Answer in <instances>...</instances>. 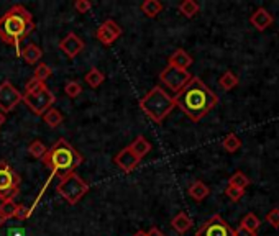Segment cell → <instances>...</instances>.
I'll use <instances>...</instances> for the list:
<instances>
[{"label": "cell", "instance_id": "obj_36", "mask_svg": "<svg viewBox=\"0 0 279 236\" xmlns=\"http://www.w3.org/2000/svg\"><path fill=\"white\" fill-rule=\"evenodd\" d=\"M7 236H27V230L22 226H12L9 228Z\"/></svg>", "mask_w": 279, "mask_h": 236}, {"label": "cell", "instance_id": "obj_1", "mask_svg": "<svg viewBox=\"0 0 279 236\" xmlns=\"http://www.w3.org/2000/svg\"><path fill=\"white\" fill-rule=\"evenodd\" d=\"M174 102L176 107L197 123L218 104V97L199 78H192L182 90L176 94Z\"/></svg>", "mask_w": 279, "mask_h": 236}, {"label": "cell", "instance_id": "obj_42", "mask_svg": "<svg viewBox=\"0 0 279 236\" xmlns=\"http://www.w3.org/2000/svg\"><path fill=\"white\" fill-rule=\"evenodd\" d=\"M4 223H5V220H4V218H2V215H0V228H2V225H4Z\"/></svg>", "mask_w": 279, "mask_h": 236}, {"label": "cell", "instance_id": "obj_34", "mask_svg": "<svg viewBox=\"0 0 279 236\" xmlns=\"http://www.w3.org/2000/svg\"><path fill=\"white\" fill-rule=\"evenodd\" d=\"M266 222H268L272 228H279V208H272L269 214L266 215Z\"/></svg>", "mask_w": 279, "mask_h": 236}, {"label": "cell", "instance_id": "obj_15", "mask_svg": "<svg viewBox=\"0 0 279 236\" xmlns=\"http://www.w3.org/2000/svg\"><path fill=\"white\" fill-rule=\"evenodd\" d=\"M192 62H194L192 56L189 54L187 51H184L181 48L176 50L173 54L169 56V59H168V66H173V68L182 69V70H187L189 68L192 66Z\"/></svg>", "mask_w": 279, "mask_h": 236}, {"label": "cell", "instance_id": "obj_7", "mask_svg": "<svg viewBox=\"0 0 279 236\" xmlns=\"http://www.w3.org/2000/svg\"><path fill=\"white\" fill-rule=\"evenodd\" d=\"M22 102H25V105L35 115H45L46 112L55 105L56 96H55V92H51L50 88L45 86L41 90L35 92V94H25Z\"/></svg>", "mask_w": 279, "mask_h": 236}, {"label": "cell", "instance_id": "obj_11", "mask_svg": "<svg viewBox=\"0 0 279 236\" xmlns=\"http://www.w3.org/2000/svg\"><path fill=\"white\" fill-rule=\"evenodd\" d=\"M122 33H123L122 28L117 25L115 20H107V22H104L102 25H100V26L97 28L96 38H97L102 44L110 46V44L115 43L117 38L122 36Z\"/></svg>", "mask_w": 279, "mask_h": 236}, {"label": "cell", "instance_id": "obj_9", "mask_svg": "<svg viewBox=\"0 0 279 236\" xmlns=\"http://www.w3.org/2000/svg\"><path fill=\"white\" fill-rule=\"evenodd\" d=\"M22 92L15 86H12L10 80H4L0 84V112L2 114H10L15 107L22 102Z\"/></svg>", "mask_w": 279, "mask_h": 236}, {"label": "cell", "instance_id": "obj_8", "mask_svg": "<svg viewBox=\"0 0 279 236\" xmlns=\"http://www.w3.org/2000/svg\"><path fill=\"white\" fill-rule=\"evenodd\" d=\"M159 79H161V82L166 87H169L171 90L177 94L189 84V80L192 79V76L189 74V70H182V69H177L173 66H166L161 72H159Z\"/></svg>", "mask_w": 279, "mask_h": 236}, {"label": "cell", "instance_id": "obj_23", "mask_svg": "<svg viewBox=\"0 0 279 236\" xmlns=\"http://www.w3.org/2000/svg\"><path fill=\"white\" fill-rule=\"evenodd\" d=\"M199 10H200V7L195 0H184V2L179 4V12L184 16H187V18L195 16L199 14Z\"/></svg>", "mask_w": 279, "mask_h": 236}, {"label": "cell", "instance_id": "obj_24", "mask_svg": "<svg viewBox=\"0 0 279 236\" xmlns=\"http://www.w3.org/2000/svg\"><path fill=\"white\" fill-rule=\"evenodd\" d=\"M222 146H223V150L225 151H228V152H236L241 148V141L240 138L236 136L235 133H228L227 136H225L222 140Z\"/></svg>", "mask_w": 279, "mask_h": 236}, {"label": "cell", "instance_id": "obj_18", "mask_svg": "<svg viewBox=\"0 0 279 236\" xmlns=\"http://www.w3.org/2000/svg\"><path fill=\"white\" fill-rule=\"evenodd\" d=\"M130 150H132L135 154L141 159L151 151V143L143 136V134H140V136H136V140L130 144Z\"/></svg>", "mask_w": 279, "mask_h": 236}, {"label": "cell", "instance_id": "obj_25", "mask_svg": "<svg viewBox=\"0 0 279 236\" xmlns=\"http://www.w3.org/2000/svg\"><path fill=\"white\" fill-rule=\"evenodd\" d=\"M17 208H19V205L15 204V200H4L2 204H0V215H2L4 220H9V218H14L17 215Z\"/></svg>", "mask_w": 279, "mask_h": 236}, {"label": "cell", "instance_id": "obj_17", "mask_svg": "<svg viewBox=\"0 0 279 236\" xmlns=\"http://www.w3.org/2000/svg\"><path fill=\"white\" fill-rule=\"evenodd\" d=\"M20 56L25 59L28 64H37L40 59L43 58V51H41L37 44L30 43V44H27L25 48L20 51Z\"/></svg>", "mask_w": 279, "mask_h": 236}, {"label": "cell", "instance_id": "obj_19", "mask_svg": "<svg viewBox=\"0 0 279 236\" xmlns=\"http://www.w3.org/2000/svg\"><path fill=\"white\" fill-rule=\"evenodd\" d=\"M209 194H210V188L207 187L202 180H195L191 184V187H189V196L194 200H197V202L204 200L205 197H209Z\"/></svg>", "mask_w": 279, "mask_h": 236}, {"label": "cell", "instance_id": "obj_26", "mask_svg": "<svg viewBox=\"0 0 279 236\" xmlns=\"http://www.w3.org/2000/svg\"><path fill=\"white\" fill-rule=\"evenodd\" d=\"M218 86H220L223 90H231V88H235L238 86V78H236L231 70H227V72L218 79Z\"/></svg>", "mask_w": 279, "mask_h": 236}, {"label": "cell", "instance_id": "obj_4", "mask_svg": "<svg viewBox=\"0 0 279 236\" xmlns=\"http://www.w3.org/2000/svg\"><path fill=\"white\" fill-rule=\"evenodd\" d=\"M140 108L154 123H161L171 112L176 108L174 97H171L163 87L154 86L146 96L140 100Z\"/></svg>", "mask_w": 279, "mask_h": 236}, {"label": "cell", "instance_id": "obj_12", "mask_svg": "<svg viewBox=\"0 0 279 236\" xmlns=\"http://www.w3.org/2000/svg\"><path fill=\"white\" fill-rule=\"evenodd\" d=\"M84 48H86V43L73 32L68 33L66 36L59 41V50H61L69 59L77 58L82 51H84Z\"/></svg>", "mask_w": 279, "mask_h": 236}, {"label": "cell", "instance_id": "obj_28", "mask_svg": "<svg viewBox=\"0 0 279 236\" xmlns=\"http://www.w3.org/2000/svg\"><path fill=\"white\" fill-rule=\"evenodd\" d=\"M46 151H48V148H46V144L43 143V141H40V140L32 141V143H30V146H28V152L33 158H37V159L43 158L46 154Z\"/></svg>", "mask_w": 279, "mask_h": 236}, {"label": "cell", "instance_id": "obj_3", "mask_svg": "<svg viewBox=\"0 0 279 236\" xmlns=\"http://www.w3.org/2000/svg\"><path fill=\"white\" fill-rule=\"evenodd\" d=\"M41 161L51 170L53 176H66L69 172H76V169L84 161V156L68 140L59 138L55 144L48 148Z\"/></svg>", "mask_w": 279, "mask_h": 236}, {"label": "cell", "instance_id": "obj_16", "mask_svg": "<svg viewBox=\"0 0 279 236\" xmlns=\"http://www.w3.org/2000/svg\"><path fill=\"white\" fill-rule=\"evenodd\" d=\"M192 218L189 216L186 212H179V214H177L173 220H171V226H173L177 233H181V234H184L186 232H189V230L192 228Z\"/></svg>", "mask_w": 279, "mask_h": 236}, {"label": "cell", "instance_id": "obj_38", "mask_svg": "<svg viewBox=\"0 0 279 236\" xmlns=\"http://www.w3.org/2000/svg\"><path fill=\"white\" fill-rule=\"evenodd\" d=\"M233 236H256V233H253L243 226H238L236 230H233Z\"/></svg>", "mask_w": 279, "mask_h": 236}, {"label": "cell", "instance_id": "obj_37", "mask_svg": "<svg viewBox=\"0 0 279 236\" xmlns=\"http://www.w3.org/2000/svg\"><path fill=\"white\" fill-rule=\"evenodd\" d=\"M19 220H25V218L30 216V210L27 208L25 205H19V208H17V215H15Z\"/></svg>", "mask_w": 279, "mask_h": 236}, {"label": "cell", "instance_id": "obj_2", "mask_svg": "<svg viewBox=\"0 0 279 236\" xmlns=\"http://www.w3.org/2000/svg\"><path fill=\"white\" fill-rule=\"evenodd\" d=\"M35 30L32 14L23 5H14L0 16V40L20 54V43Z\"/></svg>", "mask_w": 279, "mask_h": 236}, {"label": "cell", "instance_id": "obj_29", "mask_svg": "<svg viewBox=\"0 0 279 236\" xmlns=\"http://www.w3.org/2000/svg\"><path fill=\"white\" fill-rule=\"evenodd\" d=\"M228 186L238 187V188H243V190H245V188L250 186V179H248L243 172H240V170H236V172L228 179Z\"/></svg>", "mask_w": 279, "mask_h": 236}, {"label": "cell", "instance_id": "obj_14", "mask_svg": "<svg viewBox=\"0 0 279 236\" xmlns=\"http://www.w3.org/2000/svg\"><path fill=\"white\" fill-rule=\"evenodd\" d=\"M250 22H251V25L258 30V32H264L266 28H269L272 25L274 18H272V15L264 7H259L258 10H254V14L251 15Z\"/></svg>", "mask_w": 279, "mask_h": 236}, {"label": "cell", "instance_id": "obj_41", "mask_svg": "<svg viewBox=\"0 0 279 236\" xmlns=\"http://www.w3.org/2000/svg\"><path fill=\"white\" fill-rule=\"evenodd\" d=\"M133 236H146V232H141V230H140V232H136Z\"/></svg>", "mask_w": 279, "mask_h": 236}, {"label": "cell", "instance_id": "obj_31", "mask_svg": "<svg viewBox=\"0 0 279 236\" xmlns=\"http://www.w3.org/2000/svg\"><path fill=\"white\" fill-rule=\"evenodd\" d=\"M64 92H66V96L71 98H76L81 96L82 92V86L79 84L77 80H69L66 86H64Z\"/></svg>", "mask_w": 279, "mask_h": 236}, {"label": "cell", "instance_id": "obj_5", "mask_svg": "<svg viewBox=\"0 0 279 236\" xmlns=\"http://www.w3.org/2000/svg\"><path fill=\"white\" fill-rule=\"evenodd\" d=\"M56 190L69 205H76L89 192V184L77 172H69L61 176Z\"/></svg>", "mask_w": 279, "mask_h": 236}, {"label": "cell", "instance_id": "obj_35", "mask_svg": "<svg viewBox=\"0 0 279 236\" xmlns=\"http://www.w3.org/2000/svg\"><path fill=\"white\" fill-rule=\"evenodd\" d=\"M74 8L79 12V14H87V12L92 8V4L89 2V0H76Z\"/></svg>", "mask_w": 279, "mask_h": 236}, {"label": "cell", "instance_id": "obj_33", "mask_svg": "<svg viewBox=\"0 0 279 236\" xmlns=\"http://www.w3.org/2000/svg\"><path fill=\"white\" fill-rule=\"evenodd\" d=\"M43 87H45V82H41L38 79L32 78V79H28L27 86H25V94H35V92L41 90Z\"/></svg>", "mask_w": 279, "mask_h": 236}, {"label": "cell", "instance_id": "obj_30", "mask_svg": "<svg viewBox=\"0 0 279 236\" xmlns=\"http://www.w3.org/2000/svg\"><path fill=\"white\" fill-rule=\"evenodd\" d=\"M51 72H53V70H51V68L48 66V64H46V62H41V64H38L37 68H35L33 78L38 79V80H41V82H45V80L51 76Z\"/></svg>", "mask_w": 279, "mask_h": 236}, {"label": "cell", "instance_id": "obj_6", "mask_svg": "<svg viewBox=\"0 0 279 236\" xmlns=\"http://www.w3.org/2000/svg\"><path fill=\"white\" fill-rule=\"evenodd\" d=\"M22 179L7 161H0V200H12L20 190Z\"/></svg>", "mask_w": 279, "mask_h": 236}, {"label": "cell", "instance_id": "obj_40", "mask_svg": "<svg viewBox=\"0 0 279 236\" xmlns=\"http://www.w3.org/2000/svg\"><path fill=\"white\" fill-rule=\"evenodd\" d=\"M4 123H5V115L2 114V112H0V126H2Z\"/></svg>", "mask_w": 279, "mask_h": 236}, {"label": "cell", "instance_id": "obj_22", "mask_svg": "<svg viewBox=\"0 0 279 236\" xmlns=\"http://www.w3.org/2000/svg\"><path fill=\"white\" fill-rule=\"evenodd\" d=\"M84 80L87 82L92 88H97L99 86H102V82L105 80V76L102 74V70L97 68H92L89 72L84 76Z\"/></svg>", "mask_w": 279, "mask_h": 236}, {"label": "cell", "instance_id": "obj_21", "mask_svg": "<svg viewBox=\"0 0 279 236\" xmlns=\"http://www.w3.org/2000/svg\"><path fill=\"white\" fill-rule=\"evenodd\" d=\"M43 120H45V123H46V125H48V126L56 128V126H59V125H61V123H63L64 116H63V114H61V112H59L58 108L51 107V108L43 115Z\"/></svg>", "mask_w": 279, "mask_h": 236}, {"label": "cell", "instance_id": "obj_10", "mask_svg": "<svg viewBox=\"0 0 279 236\" xmlns=\"http://www.w3.org/2000/svg\"><path fill=\"white\" fill-rule=\"evenodd\" d=\"M195 236H233V230L220 215H213L197 230Z\"/></svg>", "mask_w": 279, "mask_h": 236}, {"label": "cell", "instance_id": "obj_39", "mask_svg": "<svg viewBox=\"0 0 279 236\" xmlns=\"http://www.w3.org/2000/svg\"><path fill=\"white\" fill-rule=\"evenodd\" d=\"M146 236H164V233L161 232V230L159 228H156V226H153L150 232L146 233Z\"/></svg>", "mask_w": 279, "mask_h": 236}, {"label": "cell", "instance_id": "obj_13", "mask_svg": "<svg viewBox=\"0 0 279 236\" xmlns=\"http://www.w3.org/2000/svg\"><path fill=\"white\" fill-rule=\"evenodd\" d=\"M140 161L141 159L130 150V146L123 148V150L114 158V162L123 170V172H132V170L140 164Z\"/></svg>", "mask_w": 279, "mask_h": 236}, {"label": "cell", "instance_id": "obj_32", "mask_svg": "<svg viewBox=\"0 0 279 236\" xmlns=\"http://www.w3.org/2000/svg\"><path fill=\"white\" fill-rule=\"evenodd\" d=\"M225 196H227L231 202H240L241 197L245 196V190L238 187H233V186H227V188H225Z\"/></svg>", "mask_w": 279, "mask_h": 236}, {"label": "cell", "instance_id": "obj_27", "mask_svg": "<svg viewBox=\"0 0 279 236\" xmlns=\"http://www.w3.org/2000/svg\"><path fill=\"white\" fill-rule=\"evenodd\" d=\"M240 226L250 230V232H253V233H256L259 230V226H261V222H259V218L254 214H246L245 216H243Z\"/></svg>", "mask_w": 279, "mask_h": 236}, {"label": "cell", "instance_id": "obj_20", "mask_svg": "<svg viewBox=\"0 0 279 236\" xmlns=\"http://www.w3.org/2000/svg\"><path fill=\"white\" fill-rule=\"evenodd\" d=\"M140 8H141V12H143L145 16H148V18H154V16H158L163 12V4L158 2V0H145Z\"/></svg>", "mask_w": 279, "mask_h": 236}]
</instances>
